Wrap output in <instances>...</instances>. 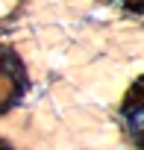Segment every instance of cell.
<instances>
[{
  "label": "cell",
  "instance_id": "obj_1",
  "mask_svg": "<svg viewBox=\"0 0 144 150\" xmlns=\"http://www.w3.org/2000/svg\"><path fill=\"white\" fill-rule=\"evenodd\" d=\"M27 88H30V77L21 56L9 44H0V115L15 109L24 100Z\"/></svg>",
  "mask_w": 144,
  "mask_h": 150
},
{
  "label": "cell",
  "instance_id": "obj_2",
  "mask_svg": "<svg viewBox=\"0 0 144 150\" xmlns=\"http://www.w3.org/2000/svg\"><path fill=\"white\" fill-rule=\"evenodd\" d=\"M121 121H124L129 141L138 150H144V77H138L126 88V94L121 100Z\"/></svg>",
  "mask_w": 144,
  "mask_h": 150
},
{
  "label": "cell",
  "instance_id": "obj_3",
  "mask_svg": "<svg viewBox=\"0 0 144 150\" xmlns=\"http://www.w3.org/2000/svg\"><path fill=\"white\" fill-rule=\"evenodd\" d=\"M115 3H121L126 12H135V15H144V0H115Z\"/></svg>",
  "mask_w": 144,
  "mask_h": 150
},
{
  "label": "cell",
  "instance_id": "obj_4",
  "mask_svg": "<svg viewBox=\"0 0 144 150\" xmlns=\"http://www.w3.org/2000/svg\"><path fill=\"white\" fill-rule=\"evenodd\" d=\"M0 150H12V147H9V144H6V141H0Z\"/></svg>",
  "mask_w": 144,
  "mask_h": 150
}]
</instances>
